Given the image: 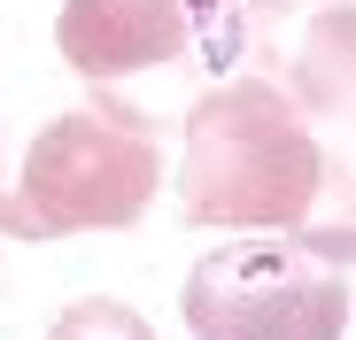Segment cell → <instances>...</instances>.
Returning a JSON list of instances; mask_svg holds the SVG:
<instances>
[{
  "label": "cell",
  "instance_id": "7a4b0ae2",
  "mask_svg": "<svg viewBox=\"0 0 356 340\" xmlns=\"http://www.w3.org/2000/svg\"><path fill=\"white\" fill-rule=\"evenodd\" d=\"M163 178L155 124L124 101H86L63 108L31 147L24 178L0 201V232L8 240H70V232H124L147 216Z\"/></svg>",
  "mask_w": 356,
  "mask_h": 340
},
{
  "label": "cell",
  "instance_id": "277c9868",
  "mask_svg": "<svg viewBox=\"0 0 356 340\" xmlns=\"http://www.w3.org/2000/svg\"><path fill=\"white\" fill-rule=\"evenodd\" d=\"M54 46L78 78L163 70L194 46V0H63Z\"/></svg>",
  "mask_w": 356,
  "mask_h": 340
},
{
  "label": "cell",
  "instance_id": "3957f363",
  "mask_svg": "<svg viewBox=\"0 0 356 340\" xmlns=\"http://www.w3.org/2000/svg\"><path fill=\"white\" fill-rule=\"evenodd\" d=\"M194 340H348V278L302 240L209 248L178 294Z\"/></svg>",
  "mask_w": 356,
  "mask_h": 340
},
{
  "label": "cell",
  "instance_id": "6da1fadb",
  "mask_svg": "<svg viewBox=\"0 0 356 340\" xmlns=\"http://www.w3.org/2000/svg\"><path fill=\"white\" fill-rule=\"evenodd\" d=\"M325 194V147L271 78H225L186 108L178 216L294 232Z\"/></svg>",
  "mask_w": 356,
  "mask_h": 340
},
{
  "label": "cell",
  "instance_id": "8992f818",
  "mask_svg": "<svg viewBox=\"0 0 356 340\" xmlns=\"http://www.w3.org/2000/svg\"><path fill=\"white\" fill-rule=\"evenodd\" d=\"M0 201H8V170H0Z\"/></svg>",
  "mask_w": 356,
  "mask_h": 340
},
{
  "label": "cell",
  "instance_id": "5b68a950",
  "mask_svg": "<svg viewBox=\"0 0 356 340\" xmlns=\"http://www.w3.org/2000/svg\"><path fill=\"white\" fill-rule=\"evenodd\" d=\"M47 340H155V325H147L132 302L86 294V302H70L63 317H54V332H47Z\"/></svg>",
  "mask_w": 356,
  "mask_h": 340
}]
</instances>
